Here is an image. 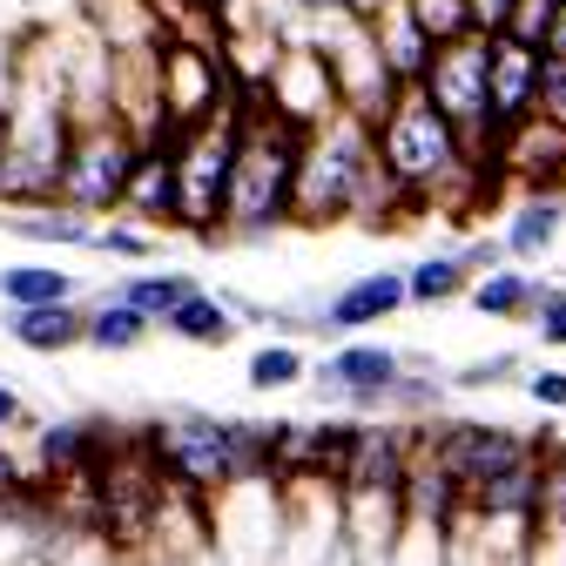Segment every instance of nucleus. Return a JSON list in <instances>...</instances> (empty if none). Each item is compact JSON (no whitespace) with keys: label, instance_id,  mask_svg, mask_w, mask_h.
<instances>
[{"label":"nucleus","instance_id":"20e7f679","mask_svg":"<svg viewBox=\"0 0 566 566\" xmlns=\"http://www.w3.org/2000/svg\"><path fill=\"white\" fill-rule=\"evenodd\" d=\"M135 156H142V135L115 108L75 122V135H67V163H61V202L82 209V217L122 209L128 176H135Z\"/></svg>","mask_w":566,"mask_h":566},{"label":"nucleus","instance_id":"72a5a7b5","mask_svg":"<svg viewBox=\"0 0 566 566\" xmlns=\"http://www.w3.org/2000/svg\"><path fill=\"white\" fill-rule=\"evenodd\" d=\"M8 500H14V465L0 459V506H8Z\"/></svg>","mask_w":566,"mask_h":566},{"label":"nucleus","instance_id":"6e6552de","mask_svg":"<svg viewBox=\"0 0 566 566\" xmlns=\"http://www.w3.org/2000/svg\"><path fill=\"white\" fill-rule=\"evenodd\" d=\"M526 459H533V452L506 432V424H452V439L439 446V465L452 472L459 500H465V492H479L485 479H500V472L526 465Z\"/></svg>","mask_w":566,"mask_h":566},{"label":"nucleus","instance_id":"dca6fc26","mask_svg":"<svg viewBox=\"0 0 566 566\" xmlns=\"http://www.w3.org/2000/svg\"><path fill=\"white\" fill-rule=\"evenodd\" d=\"M559 230H566V202L559 196H533V202H520V217L506 230V256H539V250L559 243Z\"/></svg>","mask_w":566,"mask_h":566},{"label":"nucleus","instance_id":"473e14b6","mask_svg":"<svg viewBox=\"0 0 566 566\" xmlns=\"http://www.w3.org/2000/svg\"><path fill=\"white\" fill-rule=\"evenodd\" d=\"M14 418H21V391H14V385H0V432H8Z\"/></svg>","mask_w":566,"mask_h":566},{"label":"nucleus","instance_id":"5701e85b","mask_svg":"<svg viewBox=\"0 0 566 566\" xmlns=\"http://www.w3.org/2000/svg\"><path fill=\"white\" fill-rule=\"evenodd\" d=\"M411 14H418L424 34H432V48L439 41H459V34H479L472 28V0H411Z\"/></svg>","mask_w":566,"mask_h":566},{"label":"nucleus","instance_id":"c9c22d12","mask_svg":"<svg viewBox=\"0 0 566 566\" xmlns=\"http://www.w3.org/2000/svg\"><path fill=\"white\" fill-rule=\"evenodd\" d=\"M196 8H230V0H196Z\"/></svg>","mask_w":566,"mask_h":566},{"label":"nucleus","instance_id":"7ed1b4c3","mask_svg":"<svg viewBox=\"0 0 566 566\" xmlns=\"http://www.w3.org/2000/svg\"><path fill=\"white\" fill-rule=\"evenodd\" d=\"M237 142H243V88L223 115H209L176 135V223L189 230H223V202L237 176Z\"/></svg>","mask_w":566,"mask_h":566},{"label":"nucleus","instance_id":"f704fd0d","mask_svg":"<svg viewBox=\"0 0 566 566\" xmlns=\"http://www.w3.org/2000/svg\"><path fill=\"white\" fill-rule=\"evenodd\" d=\"M344 8H350V14H378V8H385V0H344Z\"/></svg>","mask_w":566,"mask_h":566},{"label":"nucleus","instance_id":"a878e982","mask_svg":"<svg viewBox=\"0 0 566 566\" xmlns=\"http://www.w3.org/2000/svg\"><path fill=\"white\" fill-rule=\"evenodd\" d=\"M82 452H95L88 424H48V439H41V459H48V465H75Z\"/></svg>","mask_w":566,"mask_h":566},{"label":"nucleus","instance_id":"1a4fd4ad","mask_svg":"<svg viewBox=\"0 0 566 566\" xmlns=\"http://www.w3.org/2000/svg\"><path fill=\"white\" fill-rule=\"evenodd\" d=\"M398 378H405L398 350H385V344H344V350H331V358H324L317 391L324 398H344V405H385Z\"/></svg>","mask_w":566,"mask_h":566},{"label":"nucleus","instance_id":"4be33fe9","mask_svg":"<svg viewBox=\"0 0 566 566\" xmlns=\"http://www.w3.org/2000/svg\"><path fill=\"white\" fill-rule=\"evenodd\" d=\"M297 378H304V350L297 344H263L250 358V385L256 391H291Z\"/></svg>","mask_w":566,"mask_h":566},{"label":"nucleus","instance_id":"c756f323","mask_svg":"<svg viewBox=\"0 0 566 566\" xmlns=\"http://www.w3.org/2000/svg\"><path fill=\"white\" fill-rule=\"evenodd\" d=\"M95 250H115V256H149V237H142V230H95Z\"/></svg>","mask_w":566,"mask_h":566},{"label":"nucleus","instance_id":"b1692460","mask_svg":"<svg viewBox=\"0 0 566 566\" xmlns=\"http://www.w3.org/2000/svg\"><path fill=\"white\" fill-rule=\"evenodd\" d=\"M533 115L566 128V54H539V95H533Z\"/></svg>","mask_w":566,"mask_h":566},{"label":"nucleus","instance_id":"0eeeda50","mask_svg":"<svg viewBox=\"0 0 566 566\" xmlns=\"http://www.w3.org/2000/svg\"><path fill=\"white\" fill-rule=\"evenodd\" d=\"M539 95V48L513 34H485V102H492V142H506L520 122H533Z\"/></svg>","mask_w":566,"mask_h":566},{"label":"nucleus","instance_id":"f03ea898","mask_svg":"<svg viewBox=\"0 0 566 566\" xmlns=\"http://www.w3.org/2000/svg\"><path fill=\"white\" fill-rule=\"evenodd\" d=\"M371 135H378V163L391 169V182L405 196H432L439 182H452V176H465L479 163L465 149V135L432 108V95H424L418 82H405L391 95V108L371 122Z\"/></svg>","mask_w":566,"mask_h":566},{"label":"nucleus","instance_id":"c85d7f7f","mask_svg":"<svg viewBox=\"0 0 566 566\" xmlns=\"http://www.w3.org/2000/svg\"><path fill=\"white\" fill-rule=\"evenodd\" d=\"M526 391H533V405L566 411V371H533V378H526Z\"/></svg>","mask_w":566,"mask_h":566},{"label":"nucleus","instance_id":"393cba45","mask_svg":"<svg viewBox=\"0 0 566 566\" xmlns=\"http://www.w3.org/2000/svg\"><path fill=\"white\" fill-rule=\"evenodd\" d=\"M546 28H553V0H513V14H506L500 34H513V41H526V48L546 54Z\"/></svg>","mask_w":566,"mask_h":566},{"label":"nucleus","instance_id":"ddd939ff","mask_svg":"<svg viewBox=\"0 0 566 566\" xmlns=\"http://www.w3.org/2000/svg\"><path fill=\"white\" fill-rule=\"evenodd\" d=\"M8 337L21 350H67V344H88V317L75 311V297H61V304H21L8 317Z\"/></svg>","mask_w":566,"mask_h":566},{"label":"nucleus","instance_id":"2eb2a0df","mask_svg":"<svg viewBox=\"0 0 566 566\" xmlns=\"http://www.w3.org/2000/svg\"><path fill=\"white\" fill-rule=\"evenodd\" d=\"M0 230H14L28 243H95V223L82 217V209H21L14 202V217H0Z\"/></svg>","mask_w":566,"mask_h":566},{"label":"nucleus","instance_id":"4468645a","mask_svg":"<svg viewBox=\"0 0 566 566\" xmlns=\"http://www.w3.org/2000/svg\"><path fill=\"white\" fill-rule=\"evenodd\" d=\"M163 331H176L182 344H230V337H237L230 297H202V291H189V297L163 317Z\"/></svg>","mask_w":566,"mask_h":566},{"label":"nucleus","instance_id":"bb28decb","mask_svg":"<svg viewBox=\"0 0 566 566\" xmlns=\"http://www.w3.org/2000/svg\"><path fill=\"white\" fill-rule=\"evenodd\" d=\"M506 371H520V358H513V350H492V358H472L452 385L459 391H485V385H506Z\"/></svg>","mask_w":566,"mask_h":566},{"label":"nucleus","instance_id":"a211bd4d","mask_svg":"<svg viewBox=\"0 0 566 566\" xmlns=\"http://www.w3.org/2000/svg\"><path fill=\"white\" fill-rule=\"evenodd\" d=\"M61 297H75V276L67 270H48V263H14V270H0V304H61Z\"/></svg>","mask_w":566,"mask_h":566},{"label":"nucleus","instance_id":"7c9ffc66","mask_svg":"<svg viewBox=\"0 0 566 566\" xmlns=\"http://www.w3.org/2000/svg\"><path fill=\"white\" fill-rule=\"evenodd\" d=\"M506 14H513V0H472V28H479V34H500Z\"/></svg>","mask_w":566,"mask_h":566},{"label":"nucleus","instance_id":"f8f14e48","mask_svg":"<svg viewBox=\"0 0 566 566\" xmlns=\"http://www.w3.org/2000/svg\"><path fill=\"white\" fill-rule=\"evenodd\" d=\"M122 209H135V217H149V223H156V217H176V135L142 142Z\"/></svg>","mask_w":566,"mask_h":566},{"label":"nucleus","instance_id":"423d86ee","mask_svg":"<svg viewBox=\"0 0 566 566\" xmlns=\"http://www.w3.org/2000/svg\"><path fill=\"white\" fill-rule=\"evenodd\" d=\"M418 88L432 95V108L465 135L472 156L500 149V142H492V102H485V34L439 41L432 61H424V75H418Z\"/></svg>","mask_w":566,"mask_h":566},{"label":"nucleus","instance_id":"39448f33","mask_svg":"<svg viewBox=\"0 0 566 566\" xmlns=\"http://www.w3.org/2000/svg\"><path fill=\"white\" fill-rule=\"evenodd\" d=\"M156 82H163V128L182 135L209 115H223L237 102V75L223 61V41H189V34H163L156 48Z\"/></svg>","mask_w":566,"mask_h":566},{"label":"nucleus","instance_id":"412c9836","mask_svg":"<svg viewBox=\"0 0 566 566\" xmlns=\"http://www.w3.org/2000/svg\"><path fill=\"white\" fill-rule=\"evenodd\" d=\"M142 337H149V317H142L135 304H122V297H108V304L88 317V344H95V350H135Z\"/></svg>","mask_w":566,"mask_h":566},{"label":"nucleus","instance_id":"f257e3e1","mask_svg":"<svg viewBox=\"0 0 566 566\" xmlns=\"http://www.w3.org/2000/svg\"><path fill=\"white\" fill-rule=\"evenodd\" d=\"M297 156H304V128L283 122L256 88H243V142H237V176L223 202V230L263 237L291 217V189H297Z\"/></svg>","mask_w":566,"mask_h":566},{"label":"nucleus","instance_id":"9d476101","mask_svg":"<svg viewBox=\"0 0 566 566\" xmlns=\"http://www.w3.org/2000/svg\"><path fill=\"white\" fill-rule=\"evenodd\" d=\"M405 270H365V276H350L337 297H324L317 311V331L331 337H350V331H365V324H385L391 311H405Z\"/></svg>","mask_w":566,"mask_h":566},{"label":"nucleus","instance_id":"aec40b11","mask_svg":"<svg viewBox=\"0 0 566 566\" xmlns=\"http://www.w3.org/2000/svg\"><path fill=\"white\" fill-rule=\"evenodd\" d=\"M465 256H424V263H411L405 270V297L411 304H446V297H459L465 291Z\"/></svg>","mask_w":566,"mask_h":566},{"label":"nucleus","instance_id":"6ab92c4d","mask_svg":"<svg viewBox=\"0 0 566 566\" xmlns=\"http://www.w3.org/2000/svg\"><path fill=\"white\" fill-rule=\"evenodd\" d=\"M189 291H196V283H189L182 270H149V276H128L115 297H122V304H135L142 317H149V324H163V317H169V311H176Z\"/></svg>","mask_w":566,"mask_h":566},{"label":"nucleus","instance_id":"2f4dec72","mask_svg":"<svg viewBox=\"0 0 566 566\" xmlns=\"http://www.w3.org/2000/svg\"><path fill=\"white\" fill-rule=\"evenodd\" d=\"M546 54H566V0H553V28H546Z\"/></svg>","mask_w":566,"mask_h":566},{"label":"nucleus","instance_id":"f3484780","mask_svg":"<svg viewBox=\"0 0 566 566\" xmlns=\"http://www.w3.org/2000/svg\"><path fill=\"white\" fill-rule=\"evenodd\" d=\"M533 304H539V283L526 270H485L472 283V311H485V317H526Z\"/></svg>","mask_w":566,"mask_h":566},{"label":"nucleus","instance_id":"cd10ccee","mask_svg":"<svg viewBox=\"0 0 566 566\" xmlns=\"http://www.w3.org/2000/svg\"><path fill=\"white\" fill-rule=\"evenodd\" d=\"M533 331H539V344H559V350H566V291H539Z\"/></svg>","mask_w":566,"mask_h":566},{"label":"nucleus","instance_id":"9b49d317","mask_svg":"<svg viewBox=\"0 0 566 566\" xmlns=\"http://www.w3.org/2000/svg\"><path fill=\"white\" fill-rule=\"evenodd\" d=\"M371 21V41H378V54H385V67L398 82H418L424 75V61H432V34L418 28V14H411V0H385L378 14H365Z\"/></svg>","mask_w":566,"mask_h":566}]
</instances>
